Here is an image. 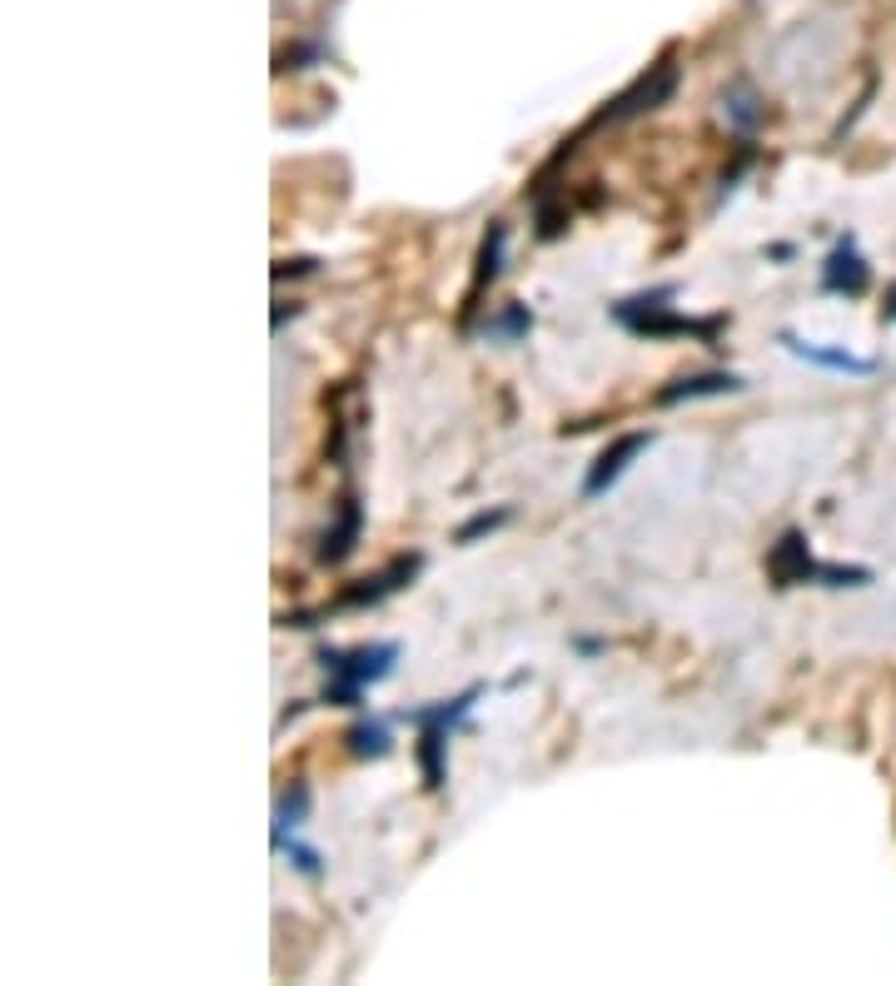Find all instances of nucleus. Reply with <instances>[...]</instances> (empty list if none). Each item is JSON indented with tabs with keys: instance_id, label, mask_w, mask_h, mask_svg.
<instances>
[{
	"instance_id": "nucleus-9",
	"label": "nucleus",
	"mask_w": 896,
	"mask_h": 986,
	"mask_svg": "<svg viewBox=\"0 0 896 986\" xmlns=\"http://www.w3.org/2000/svg\"><path fill=\"white\" fill-rule=\"evenodd\" d=\"M782 344L792 349L796 359H806V364L836 369V374H872L876 369V359H856V354H846V349H826V344H812V339H796V334H782Z\"/></svg>"
},
{
	"instance_id": "nucleus-6",
	"label": "nucleus",
	"mask_w": 896,
	"mask_h": 986,
	"mask_svg": "<svg viewBox=\"0 0 896 986\" xmlns=\"http://www.w3.org/2000/svg\"><path fill=\"white\" fill-rule=\"evenodd\" d=\"M866 279H872V274H866L862 249H856L852 235H842L832 245V255H826V264H822V289H826V294H862Z\"/></svg>"
},
{
	"instance_id": "nucleus-20",
	"label": "nucleus",
	"mask_w": 896,
	"mask_h": 986,
	"mask_svg": "<svg viewBox=\"0 0 896 986\" xmlns=\"http://www.w3.org/2000/svg\"><path fill=\"white\" fill-rule=\"evenodd\" d=\"M886 319H896V284L886 289Z\"/></svg>"
},
{
	"instance_id": "nucleus-11",
	"label": "nucleus",
	"mask_w": 896,
	"mask_h": 986,
	"mask_svg": "<svg viewBox=\"0 0 896 986\" xmlns=\"http://www.w3.org/2000/svg\"><path fill=\"white\" fill-rule=\"evenodd\" d=\"M358 528H364V508H358V498H344V513H338V523L324 533V548H319V558L324 563H344L348 548H354Z\"/></svg>"
},
{
	"instance_id": "nucleus-1",
	"label": "nucleus",
	"mask_w": 896,
	"mask_h": 986,
	"mask_svg": "<svg viewBox=\"0 0 896 986\" xmlns=\"http://www.w3.org/2000/svg\"><path fill=\"white\" fill-rule=\"evenodd\" d=\"M673 294H677V289L663 284V289H653V294L617 299L613 319L623 329H633V334H643V339H702V344H712V339L722 334V314H712V319L673 314V309H667V299H673Z\"/></svg>"
},
{
	"instance_id": "nucleus-16",
	"label": "nucleus",
	"mask_w": 896,
	"mask_h": 986,
	"mask_svg": "<svg viewBox=\"0 0 896 986\" xmlns=\"http://www.w3.org/2000/svg\"><path fill=\"white\" fill-rule=\"evenodd\" d=\"M483 329L498 339H523L533 329V314H528V304H503V314H493Z\"/></svg>"
},
{
	"instance_id": "nucleus-10",
	"label": "nucleus",
	"mask_w": 896,
	"mask_h": 986,
	"mask_svg": "<svg viewBox=\"0 0 896 986\" xmlns=\"http://www.w3.org/2000/svg\"><path fill=\"white\" fill-rule=\"evenodd\" d=\"M762 100H757V90L747 85V80H737V85L722 90V120L737 129V135H752L757 125H762Z\"/></svg>"
},
{
	"instance_id": "nucleus-17",
	"label": "nucleus",
	"mask_w": 896,
	"mask_h": 986,
	"mask_svg": "<svg viewBox=\"0 0 896 986\" xmlns=\"http://www.w3.org/2000/svg\"><path fill=\"white\" fill-rule=\"evenodd\" d=\"M508 518H513V508H493V513H488V508H483V513H473V518H468V523L458 528L454 538H458V543H473V538H483V533H493V528H503Z\"/></svg>"
},
{
	"instance_id": "nucleus-18",
	"label": "nucleus",
	"mask_w": 896,
	"mask_h": 986,
	"mask_svg": "<svg viewBox=\"0 0 896 986\" xmlns=\"http://www.w3.org/2000/svg\"><path fill=\"white\" fill-rule=\"evenodd\" d=\"M279 852H289V862H294V866H299V872L319 876V852H314V847H299V842H294V837H289V842H284V847H279Z\"/></svg>"
},
{
	"instance_id": "nucleus-7",
	"label": "nucleus",
	"mask_w": 896,
	"mask_h": 986,
	"mask_svg": "<svg viewBox=\"0 0 896 986\" xmlns=\"http://www.w3.org/2000/svg\"><path fill=\"white\" fill-rule=\"evenodd\" d=\"M742 378L727 374V369H707V374H683L673 378L667 388H657V404L673 408V404H687V398H717V394H737Z\"/></svg>"
},
{
	"instance_id": "nucleus-14",
	"label": "nucleus",
	"mask_w": 896,
	"mask_h": 986,
	"mask_svg": "<svg viewBox=\"0 0 896 986\" xmlns=\"http://www.w3.org/2000/svg\"><path fill=\"white\" fill-rule=\"evenodd\" d=\"M503 245H508V229H503V225H493V229L483 235V249H478V279H473V294H468V309H473L478 289L493 284V279H498V264H503Z\"/></svg>"
},
{
	"instance_id": "nucleus-4",
	"label": "nucleus",
	"mask_w": 896,
	"mask_h": 986,
	"mask_svg": "<svg viewBox=\"0 0 896 986\" xmlns=\"http://www.w3.org/2000/svg\"><path fill=\"white\" fill-rule=\"evenodd\" d=\"M653 444V428H637V434H623V438H613V444L603 448V454L593 458V468H587V478H583V498H603L607 488L617 484V478L627 474V464H633L643 448Z\"/></svg>"
},
{
	"instance_id": "nucleus-15",
	"label": "nucleus",
	"mask_w": 896,
	"mask_h": 986,
	"mask_svg": "<svg viewBox=\"0 0 896 986\" xmlns=\"http://www.w3.org/2000/svg\"><path fill=\"white\" fill-rule=\"evenodd\" d=\"M344 743H348L354 757H384L388 753V727L384 723H354L344 733Z\"/></svg>"
},
{
	"instance_id": "nucleus-19",
	"label": "nucleus",
	"mask_w": 896,
	"mask_h": 986,
	"mask_svg": "<svg viewBox=\"0 0 896 986\" xmlns=\"http://www.w3.org/2000/svg\"><path fill=\"white\" fill-rule=\"evenodd\" d=\"M314 269V259H284V264H274V279H289V274H309Z\"/></svg>"
},
{
	"instance_id": "nucleus-2",
	"label": "nucleus",
	"mask_w": 896,
	"mask_h": 986,
	"mask_svg": "<svg viewBox=\"0 0 896 986\" xmlns=\"http://www.w3.org/2000/svg\"><path fill=\"white\" fill-rule=\"evenodd\" d=\"M319 663L329 677H344L354 687L384 683L398 663V643H364V647H319Z\"/></svg>"
},
{
	"instance_id": "nucleus-8",
	"label": "nucleus",
	"mask_w": 896,
	"mask_h": 986,
	"mask_svg": "<svg viewBox=\"0 0 896 986\" xmlns=\"http://www.w3.org/2000/svg\"><path fill=\"white\" fill-rule=\"evenodd\" d=\"M418 563H424V558H418V553H408V558H394V563H388L384 573H374V578H364V583H358V588H348V593H344V608H358V603H378V598L398 593V588H404L408 578L418 573Z\"/></svg>"
},
{
	"instance_id": "nucleus-12",
	"label": "nucleus",
	"mask_w": 896,
	"mask_h": 986,
	"mask_svg": "<svg viewBox=\"0 0 896 986\" xmlns=\"http://www.w3.org/2000/svg\"><path fill=\"white\" fill-rule=\"evenodd\" d=\"M444 753H448V727H424L418 737V767H424V787H444L448 767H444Z\"/></svg>"
},
{
	"instance_id": "nucleus-13",
	"label": "nucleus",
	"mask_w": 896,
	"mask_h": 986,
	"mask_svg": "<svg viewBox=\"0 0 896 986\" xmlns=\"http://www.w3.org/2000/svg\"><path fill=\"white\" fill-rule=\"evenodd\" d=\"M304 812H309V787L294 782L284 797H279V807H274V847L289 842V832L304 822Z\"/></svg>"
},
{
	"instance_id": "nucleus-3",
	"label": "nucleus",
	"mask_w": 896,
	"mask_h": 986,
	"mask_svg": "<svg viewBox=\"0 0 896 986\" xmlns=\"http://www.w3.org/2000/svg\"><path fill=\"white\" fill-rule=\"evenodd\" d=\"M677 90V65L673 60H663V65H653L637 85H627L623 95L613 100V105H603V115H597V125H607V120H627V115H643V110H657L667 95Z\"/></svg>"
},
{
	"instance_id": "nucleus-5",
	"label": "nucleus",
	"mask_w": 896,
	"mask_h": 986,
	"mask_svg": "<svg viewBox=\"0 0 896 986\" xmlns=\"http://www.w3.org/2000/svg\"><path fill=\"white\" fill-rule=\"evenodd\" d=\"M816 558L812 548H806V533L802 528H786L782 538L772 543V553H767V573H772L777 588H796V583H816Z\"/></svg>"
}]
</instances>
